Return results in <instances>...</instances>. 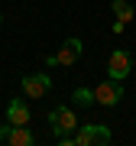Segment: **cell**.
Listing matches in <instances>:
<instances>
[{
  "label": "cell",
  "mask_w": 136,
  "mask_h": 146,
  "mask_svg": "<svg viewBox=\"0 0 136 146\" xmlns=\"http://www.w3.org/2000/svg\"><path fill=\"white\" fill-rule=\"evenodd\" d=\"M110 140H114V133L100 123H78V130H75V146H94V143L107 146Z\"/></svg>",
  "instance_id": "cell-1"
},
{
  "label": "cell",
  "mask_w": 136,
  "mask_h": 146,
  "mask_svg": "<svg viewBox=\"0 0 136 146\" xmlns=\"http://www.w3.org/2000/svg\"><path fill=\"white\" fill-rule=\"evenodd\" d=\"M49 127L55 130V136H62V133H75L78 130V114H75L71 107H52L49 110Z\"/></svg>",
  "instance_id": "cell-2"
},
{
  "label": "cell",
  "mask_w": 136,
  "mask_h": 146,
  "mask_svg": "<svg viewBox=\"0 0 136 146\" xmlns=\"http://www.w3.org/2000/svg\"><path fill=\"white\" fill-rule=\"evenodd\" d=\"M120 98H123V81H117V78H107V81H100L94 88V101L104 104V107L120 104Z\"/></svg>",
  "instance_id": "cell-3"
},
{
  "label": "cell",
  "mask_w": 136,
  "mask_h": 146,
  "mask_svg": "<svg viewBox=\"0 0 136 146\" xmlns=\"http://www.w3.org/2000/svg\"><path fill=\"white\" fill-rule=\"evenodd\" d=\"M130 72H133V55H130V52H123V49L110 52V58H107V75H110V78L123 81Z\"/></svg>",
  "instance_id": "cell-4"
},
{
  "label": "cell",
  "mask_w": 136,
  "mask_h": 146,
  "mask_svg": "<svg viewBox=\"0 0 136 146\" xmlns=\"http://www.w3.org/2000/svg\"><path fill=\"white\" fill-rule=\"evenodd\" d=\"M52 91V78L46 72H36V75H26L23 78V94L26 98H46Z\"/></svg>",
  "instance_id": "cell-5"
},
{
  "label": "cell",
  "mask_w": 136,
  "mask_h": 146,
  "mask_svg": "<svg viewBox=\"0 0 136 146\" xmlns=\"http://www.w3.org/2000/svg\"><path fill=\"white\" fill-rule=\"evenodd\" d=\"M78 55H81V39H65L62 49L52 52L55 65H75V62H78Z\"/></svg>",
  "instance_id": "cell-6"
},
{
  "label": "cell",
  "mask_w": 136,
  "mask_h": 146,
  "mask_svg": "<svg viewBox=\"0 0 136 146\" xmlns=\"http://www.w3.org/2000/svg\"><path fill=\"white\" fill-rule=\"evenodd\" d=\"M29 104L26 101H10L7 104V120H10L13 127H23V123H29Z\"/></svg>",
  "instance_id": "cell-7"
},
{
  "label": "cell",
  "mask_w": 136,
  "mask_h": 146,
  "mask_svg": "<svg viewBox=\"0 0 136 146\" xmlns=\"http://www.w3.org/2000/svg\"><path fill=\"white\" fill-rule=\"evenodd\" d=\"M7 143H10V146H32V143H36V133H32L26 123H23V127H13L10 136H7Z\"/></svg>",
  "instance_id": "cell-8"
},
{
  "label": "cell",
  "mask_w": 136,
  "mask_h": 146,
  "mask_svg": "<svg viewBox=\"0 0 136 146\" xmlns=\"http://www.w3.org/2000/svg\"><path fill=\"white\" fill-rule=\"evenodd\" d=\"M114 16H117V20H123V23H130L133 16H136V10H133L130 0H114Z\"/></svg>",
  "instance_id": "cell-9"
},
{
  "label": "cell",
  "mask_w": 136,
  "mask_h": 146,
  "mask_svg": "<svg viewBox=\"0 0 136 146\" xmlns=\"http://www.w3.org/2000/svg\"><path fill=\"white\" fill-rule=\"evenodd\" d=\"M75 104H81V107H88V104H94V91L91 88H75Z\"/></svg>",
  "instance_id": "cell-10"
},
{
  "label": "cell",
  "mask_w": 136,
  "mask_h": 146,
  "mask_svg": "<svg viewBox=\"0 0 136 146\" xmlns=\"http://www.w3.org/2000/svg\"><path fill=\"white\" fill-rule=\"evenodd\" d=\"M10 130H13V123L7 120V123H0V143H7V136H10Z\"/></svg>",
  "instance_id": "cell-11"
}]
</instances>
